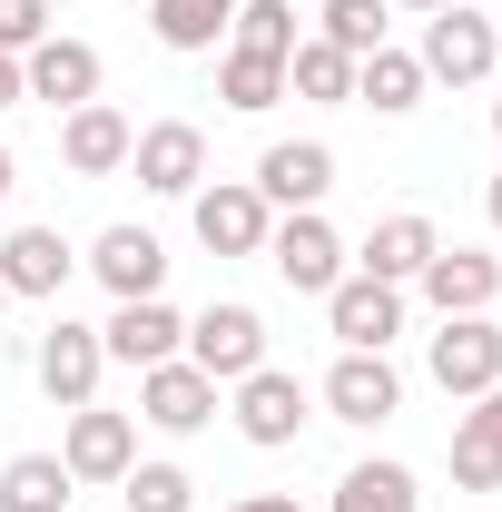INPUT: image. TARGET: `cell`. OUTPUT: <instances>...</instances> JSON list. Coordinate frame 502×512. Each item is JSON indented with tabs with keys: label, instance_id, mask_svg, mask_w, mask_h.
I'll use <instances>...</instances> for the list:
<instances>
[{
	"label": "cell",
	"instance_id": "6da1fadb",
	"mask_svg": "<svg viewBox=\"0 0 502 512\" xmlns=\"http://www.w3.org/2000/svg\"><path fill=\"white\" fill-rule=\"evenodd\" d=\"M325 325H335V345L345 355H384L394 335H404V286H384V276H335L325 286Z\"/></svg>",
	"mask_w": 502,
	"mask_h": 512
},
{
	"label": "cell",
	"instance_id": "7a4b0ae2",
	"mask_svg": "<svg viewBox=\"0 0 502 512\" xmlns=\"http://www.w3.org/2000/svg\"><path fill=\"white\" fill-rule=\"evenodd\" d=\"M424 79H453V89H483L493 79V20L473 10V0H453V10H434L424 20Z\"/></svg>",
	"mask_w": 502,
	"mask_h": 512
},
{
	"label": "cell",
	"instance_id": "3957f363",
	"mask_svg": "<svg viewBox=\"0 0 502 512\" xmlns=\"http://www.w3.org/2000/svg\"><path fill=\"white\" fill-rule=\"evenodd\" d=\"M266 266H276L296 296H325V286L345 276V237H335L315 207H296V217H276V227H266Z\"/></svg>",
	"mask_w": 502,
	"mask_h": 512
},
{
	"label": "cell",
	"instance_id": "277c9868",
	"mask_svg": "<svg viewBox=\"0 0 502 512\" xmlns=\"http://www.w3.org/2000/svg\"><path fill=\"white\" fill-rule=\"evenodd\" d=\"M424 365H434V384H443V394H463V404L493 394V384H502V325L493 316H443V335H434Z\"/></svg>",
	"mask_w": 502,
	"mask_h": 512
},
{
	"label": "cell",
	"instance_id": "5b68a950",
	"mask_svg": "<svg viewBox=\"0 0 502 512\" xmlns=\"http://www.w3.org/2000/svg\"><path fill=\"white\" fill-rule=\"evenodd\" d=\"M128 168H138V188H148V197H197V178H207V128H197V119L138 128Z\"/></svg>",
	"mask_w": 502,
	"mask_h": 512
},
{
	"label": "cell",
	"instance_id": "8992f818",
	"mask_svg": "<svg viewBox=\"0 0 502 512\" xmlns=\"http://www.w3.org/2000/svg\"><path fill=\"white\" fill-rule=\"evenodd\" d=\"M99 375H109V345H99V325L50 316V335H40V394L79 414V404H99Z\"/></svg>",
	"mask_w": 502,
	"mask_h": 512
},
{
	"label": "cell",
	"instance_id": "52a82bcc",
	"mask_svg": "<svg viewBox=\"0 0 502 512\" xmlns=\"http://www.w3.org/2000/svg\"><path fill=\"white\" fill-rule=\"evenodd\" d=\"M60 463H69V483H128V463H138V424L109 414V404H79L69 434H60Z\"/></svg>",
	"mask_w": 502,
	"mask_h": 512
},
{
	"label": "cell",
	"instance_id": "ba28073f",
	"mask_svg": "<svg viewBox=\"0 0 502 512\" xmlns=\"http://www.w3.org/2000/svg\"><path fill=\"white\" fill-rule=\"evenodd\" d=\"M266 227H276V207H266L247 178L197 188V247L207 256H266Z\"/></svg>",
	"mask_w": 502,
	"mask_h": 512
},
{
	"label": "cell",
	"instance_id": "9c48e42d",
	"mask_svg": "<svg viewBox=\"0 0 502 512\" xmlns=\"http://www.w3.org/2000/svg\"><path fill=\"white\" fill-rule=\"evenodd\" d=\"M188 365L217 375V384L256 375V365H266V316H256V306H207V316L188 325Z\"/></svg>",
	"mask_w": 502,
	"mask_h": 512
},
{
	"label": "cell",
	"instance_id": "30bf717a",
	"mask_svg": "<svg viewBox=\"0 0 502 512\" xmlns=\"http://www.w3.org/2000/svg\"><path fill=\"white\" fill-rule=\"evenodd\" d=\"M99 345H109V365H168V355H188V316L168 306V296H128L119 316L99 325Z\"/></svg>",
	"mask_w": 502,
	"mask_h": 512
},
{
	"label": "cell",
	"instance_id": "8fae6325",
	"mask_svg": "<svg viewBox=\"0 0 502 512\" xmlns=\"http://www.w3.org/2000/svg\"><path fill=\"white\" fill-rule=\"evenodd\" d=\"M247 188L266 197V207H286V217H296V207H325V188H335V148H325V138H276V148L256 158Z\"/></svg>",
	"mask_w": 502,
	"mask_h": 512
},
{
	"label": "cell",
	"instance_id": "7c38bea8",
	"mask_svg": "<svg viewBox=\"0 0 502 512\" xmlns=\"http://www.w3.org/2000/svg\"><path fill=\"white\" fill-rule=\"evenodd\" d=\"M237 434H247L256 453L296 444V434H306V384H296V375H276V365L237 375Z\"/></svg>",
	"mask_w": 502,
	"mask_h": 512
},
{
	"label": "cell",
	"instance_id": "4fadbf2b",
	"mask_svg": "<svg viewBox=\"0 0 502 512\" xmlns=\"http://www.w3.org/2000/svg\"><path fill=\"white\" fill-rule=\"evenodd\" d=\"M414 286H424V306H434V316H493L502 256H483V247H434V266H424Z\"/></svg>",
	"mask_w": 502,
	"mask_h": 512
},
{
	"label": "cell",
	"instance_id": "5bb4252c",
	"mask_svg": "<svg viewBox=\"0 0 502 512\" xmlns=\"http://www.w3.org/2000/svg\"><path fill=\"white\" fill-rule=\"evenodd\" d=\"M138 414H148L158 434H197V424L217 414V375H197L188 355H168V365L138 375Z\"/></svg>",
	"mask_w": 502,
	"mask_h": 512
},
{
	"label": "cell",
	"instance_id": "9a60e30c",
	"mask_svg": "<svg viewBox=\"0 0 502 512\" xmlns=\"http://www.w3.org/2000/svg\"><path fill=\"white\" fill-rule=\"evenodd\" d=\"M20 89L50 99V109H89L99 99V50L89 40H40V50H20Z\"/></svg>",
	"mask_w": 502,
	"mask_h": 512
},
{
	"label": "cell",
	"instance_id": "2e32d148",
	"mask_svg": "<svg viewBox=\"0 0 502 512\" xmlns=\"http://www.w3.org/2000/svg\"><path fill=\"white\" fill-rule=\"evenodd\" d=\"M394 404H404V375L384 355H335V375H325V414L335 424H384Z\"/></svg>",
	"mask_w": 502,
	"mask_h": 512
},
{
	"label": "cell",
	"instance_id": "e0dca14e",
	"mask_svg": "<svg viewBox=\"0 0 502 512\" xmlns=\"http://www.w3.org/2000/svg\"><path fill=\"white\" fill-rule=\"evenodd\" d=\"M128 148H138V128H128L109 99H89V109H69V119H60V158L79 168V178H119Z\"/></svg>",
	"mask_w": 502,
	"mask_h": 512
},
{
	"label": "cell",
	"instance_id": "ac0fdd59",
	"mask_svg": "<svg viewBox=\"0 0 502 512\" xmlns=\"http://www.w3.org/2000/svg\"><path fill=\"white\" fill-rule=\"evenodd\" d=\"M89 276H99L119 306L128 296H158V286H168V247H158L148 227H109V237L89 247Z\"/></svg>",
	"mask_w": 502,
	"mask_h": 512
},
{
	"label": "cell",
	"instance_id": "d6986e66",
	"mask_svg": "<svg viewBox=\"0 0 502 512\" xmlns=\"http://www.w3.org/2000/svg\"><path fill=\"white\" fill-rule=\"evenodd\" d=\"M69 266H79V256H69L60 227H10V237H0V286H10V296H60Z\"/></svg>",
	"mask_w": 502,
	"mask_h": 512
},
{
	"label": "cell",
	"instance_id": "ffe728a7",
	"mask_svg": "<svg viewBox=\"0 0 502 512\" xmlns=\"http://www.w3.org/2000/svg\"><path fill=\"white\" fill-rule=\"evenodd\" d=\"M453 483L463 493H502V384L473 394V414L453 424Z\"/></svg>",
	"mask_w": 502,
	"mask_h": 512
},
{
	"label": "cell",
	"instance_id": "44dd1931",
	"mask_svg": "<svg viewBox=\"0 0 502 512\" xmlns=\"http://www.w3.org/2000/svg\"><path fill=\"white\" fill-rule=\"evenodd\" d=\"M434 217H414V207H404V217H384L375 237H365V276H384V286H414V276H424V266H434Z\"/></svg>",
	"mask_w": 502,
	"mask_h": 512
},
{
	"label": "cell",
	"instance_id": "7402d4cb",
	"mask_svg": "<svg viewBox=\"0 0 502 512\" xmlns=\"http://www.w3.org/2000/svg\"><path fill=\"white\" fill-rule=\"evenodd\" d=\"M424 89H434V79H424V60H414V50H365V60H355V99H365L375 119L424 109Z\"/></svg>",
	"mask_w": 502,
	"mask_h": 512
},
{
	"label": "cell",
	"instance_id": "603a6c76",
	"mask_svg": "<svg viewBox=\"0 0 502 512\" xmlns=\"http://www.w3.org/2000/svg\"><path fill=\"white\" fill-rule=\"evenodd\" d=\"M69 463L60 453H10L0 463V512H69Z\"/></svg>",
	"mask_w": 502,
	"mask_h": 512
},
{
	"label": "cell",
	"instance_id": "cb8c5ba5",
	"mask_svg": "<svg viewBox=\"0 0 502 512\" xmlns=\"http://www.w3.org/2000/svg\"><path fill=\"white\" fill-rule=\"evenodd\" d=\"M227 20H237V0H148V30H158L168 50H217Z\"/></svg>",
	"mask_w": 502,
	"mask_h": 512
},
{
	"label": "cell",
	"instance_id": "d4e9b609",
	"mask_svg": "<svg viewBox=\"0 0 502 512\" xmlns=\"http://www.w3.org/2000/svg\"><path fill=\"white\" fill-rule=\"evenodd\" d=\"M335 512H424V493H414L404 463H355V473L335 483Z\"/></svg>",
	"mask_w": 502,
	"mask_h": 512
},
{
	"label": "cell",
	"instance_id": "484cf974",
	"mask_svg": "<svg viewBox=\"0 0 502 512\" xmlns=\"http://www.w3.org/2000/svg\"><path fill=\"white\" fill-rule=\"evenodd\" d=\"M286 89H296V99H355V60H345L335 40H296V50H286Z\"/></svg>",
	"mask_w": 502,
	"mask_h": 512
},
{
	"label": "cell",
	"instance_id": "4316f807",
	"mask_svg": "<svg viewBox=\"0 0 502 512\" xmlns=\"http://www.w3.org/2000/svg\"><path fill=\"white\" fill-rule=\"evenodd\" d=\"M217 99H227V109H276V99H286V60H256V50H227V60H217Z\"/></svg>",
	"mask_w": 502,
	"mask_h": 512
},
{
	"label": "cell",
	"instance_id": "83f0119b",
	"mask_svg": "<svg viewBox=\"0 0 502 512\" xmlns=\"http://www.w3.org/2000/svg\"><path fill=\"white\" fill-rule=\"evenodd\" d=\"M227 50L286 60V50H296V0H237V20H227Z\"/></svg>",
	"mask_w": 502,
	"mask_h": 512
},
{
	"label": "cell",
	"instance_id": "f1b7e54d",
	"mask_svg": "<svg viewBox=\"0 0 502 512\" xmlns=\"http://www.w3.org/2000/svg\"><path fill=\"white\" fill-rule=\"evenodd\" d=\"M384 10H394V0H325V10H315V20H325L315 40H335L345 60H365V50H384Z\"/></svg>",
	"mask_w": 502,
	"mask_h": 512
},
{
	"label": "cell",
	"instance_id": "f546056e",
	"mask_svg": "<svg viewBox=\"0 0 502 512\" xmlns=\"http://www.w3.org/2000/svg\"><path fill=\"white\" fill-rule=\"evenodd\" d=\"M119 493H128V512H188V493H197V483L178 473V463H128V483H119Z\"/></svg>",
	"mask_w": 502,
	"mask_h": 512
},
{
	"label": "cell",
	"instance_id": "4dcf8cb0",
	"mask_svg": "<svg viewBox=\"0 0 502 512\" xmlns=\"http://www.w3.org/2000/svg\"><path fill=\"white\" fill-rule=\"evenodd\" d=\"M50 40V0H0V50L20 60V50H40Z\"/></svg>",
	"mask_w": 502,
	"mask_h": 512
},
{
	"label": "cell",
	"instance_id": "1f68e13d",
	"mask_svg": "<svg viewBox=\"0 0 502 512\" xmlns=\"http://www.w3.org/2000/svg\"><path fill=\"white\" fill-rule=\"evenodd\" d=\"M20 99H30V89H20V60L0 50V109H20Z\"/></svg>",
	"mask_w": 502,
	"mask_h": 512
},
{
	"label": "cell",
	"instance_id": "d6a6232c",
	"mask_svg": "<svg viewBox=\"0 0 502 512\" xmlns=\"http://www.w3.org/2000/svg\"><path fill=\"white\" fill-rule=\"evenodd\" d=\"M227 512H296V493H247V503H227Z\"/></svg>",
	"mask_w": 502,
	"mask_h": 512
},
{
	"label": "cell",
	"instance_id": "836d02e7",
	"mask_svg": "<svg viewBox=\"0 0 502 512\" xmlns=\"http://www.w3.org/2000/svg\"><path fill=\"white\" fill-rule=\"evenodd\" d=\"M394 10H424V20H434V10H453V0H394Z\"/></svg>",
	"mask_w": 502,
	"mask_h": 512
},
{
	"label": "cell",
	"instance_id": "e575fe53",
	"mask_svg": "<svg viewBox=\"0 0 502 512\" xmlns=\"http://www.w3.org/2000/svg\"><path fill=\"white\" fill-rule=\"evenodd\" d=\"M483 207H493V227H502V178H493V188H483Z\"/></svg>",
	"mask_w": 502,
	"mask_h": 512
},
{
	"label": "cell",
	"instance_id": "d590c367",
	"mask_svg": "<svg viewBox=\"0 0 502 512\" xmlns=\"http://www.w3.org/2000/svg\"><path fill=\"white\" fill-rule=\"evenodd\" d=\"M10 178H20V168H10V148H0V197H10Z\"/></svg>",
	"mask_w": 502,
	"mask_h": 512
},
{
	"label": "cell",
	"instance_id": "8d00e7d4",
	"mask_svg": "<svg viewBox=\"0 0 502 512\" xmlns=\"http://www.w3.org/2000/svg\"><path fill=\"white\" fill-rule=\"evenodd\" d=\"M493 69H502V20H493Z\"/></svg>",
	"mask_w": 502,
	"mask_h": 512
},
{
	"label": "cell",
	"instance_id": "74e56055",
	"mask_svg": "<svg viewBox=\"0 0 502 512\" xmlns=\"http://www.w3.org/2000/svg\"><path fill=\"white\" fill-rule=\"evenodd\" d=\"M493 138H502V99H493Z\"/></svg>",
	"mask_w": 502,
	"mask_h": 512
},
{
	"label": "cell",
	"instance_id": "f35d334b",
	"mask_svg": "<svg viewBox=\"0 0 502 512\" xmlns=\"http://www.w3.org/2000/svg\"><path fill=\"white\" fill-rule=\"evenodd\" d=\"M0 306H10V286H0Z\"/></svg>",
	"mask_w": 502,
	"mask_h": 512
}]
</instances>
